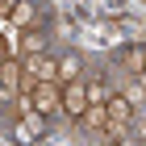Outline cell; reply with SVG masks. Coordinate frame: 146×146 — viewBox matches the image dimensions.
I'll return each mask as SVG.
<instances>
[{"mask_svg":"<svg viewBox=\"0 0 146 146\" xmlns=\"http://www.w3.org/2000/svg\"><path fill=\"white\" fill-rule=\"evenodd\" d=\"M100 134L109 138V142H117V138H125V134H129V125H125V121H113V117H109V121H104V129H100Z\"/></svg>","mask_w":146,"mask_h":146,"instance_id":"obj_12","label":"cell"},{"mask_svg":"<svg viewBox=\"0 0 146 146\" xmlns=\"http://www.w3.org/2000/svg\"><path fill=\"white\" fill-rule=\"evenodd\" d=\"M13 134H17V142H21V146H34V142H42V138H46V117H42L38 109H25Z\"/></svg>","mask_w":146,"mask_h":146,"instance_id":"obj_2","label":"cell"},{"mask_svg":"<svg viewBox=\"0 0 146 146\" xmlns=\"http://www.w3.org/2000/svg\"><path fill=\"white\" fill-rule=\"evenodd\" d=\"M21 67L29 71L38 84H58V58H50V54H34V58H25Z\"/></svg>","mask_w":146,"mask_h":146,"instance_id":"obj_4","label":"cell"},{"mask_svg":"<svg viewBox=\"0 0 146 146\" xmlns=\"http://www.w3.org/2000/svg\"><path fill=\"white\" fill-rule=\"evenodd\" d=\"M104 121H109L104 104H88V109H84V117H79V125H84V129H104Z\"/></svg>","mask_w":146,"mask_h":146,"instance_id":"obj_9","label":"cell"},{"mask_svg":"<svg viewBox=\"0 0 146 146\" xmlns=\"http://www.w3.org/2000/svg\"><path fill=\"white\" fill-rule=\"evenodd\" d=\"M71 79H79V58L75 54L58 58V84H71Z\"/></svg>","mask_w":146,"mask_h":146,"instance_id":"obj_11","label":"cell"},{"mask_svg":"<svg viewBox=\"0 0 146 146\" xmlns=\"http://www.w3.org/2000/svg\"><path fill=\"white\" fill-rule=\"evenodd\" d=\"M138 79H142V88H146V63H142V71H138Z\"/></svg>","mask_w":146,"mask_h":146,"instance_id":"obj_16","label":"cell"},{"mask_svg":"<svg viewBox=\"0 0 146 146\" xmlns=\"http://www.w3.org/2000/svg\"><path fill=\"white\" fill-rule=\"evenodd\" d=\"M88 104H104V84H88Z\"/></svg>","mask_w":146,"mask_h":146,"instance_id":"obj_13","label":"cell"},{"mask_svg":"<svg viewBox=\"0 0 146 146\" xmlns=\"http://www.w3.org/2000/svg\"><path fill=\"white\" fill-rule=\"evenodd\" d=\"M121 63H125V71H129V75H138V71H142V63H146V46H125V50H121Z\"/></svg>","mask_w":146,"mask_h":146,"instance_id":"obj_10","label":"cell"},{"mask_svg":"<svg viewBox=\"0 0 146 146\" xmlns=\"http://www.w3.org/2000/svg\"><path fill=\"white\" fill-rule=\"evenodd\" d=\"M13 9H17V0H0V17H9Z\"/></svg>","mask_w":146,"mask_h":146,"instance_id":"obj_15","label":"cell"},{"mask_svg":"<svg viewBox=\"0 0 146 146\" xmlns=\"http://www.w3.org/2000/svg\"><path fill=\"white\" fill-rule=\"evenodd\" d=\"M104 113H109L113 121L129 125V96H104Z\"/></svg>","mask_w":146,"mask_h":146,"instance_id":"obj_8","label":"cell"},{"mask_svg":"<svg viewBox=\"0 0 146 146\" xmlns=\"http://www.w3.org/2000/svg\"><path fill=\"white\" fill-rule=\"evenodd\" d=\"M21 54H25V58L46 54V34H42V29H34V25H29V29L21 34Z\"/></svg>","mask_w":146,"mask_h":146,"instance_id":"obj_6","label":"cell"},{"mask_svg":"<svg viewBox=\"0 0 146 146\" xmlns=\"http://www.w3.org/2000/svg\"><path fill=\"white\" fill-rule=\"evenodd\" d=\"M113 146H142V138H134V134H125V138H117Z\"/></svg>","mask_w":146,"mask_h":146,"instance_id":"obj_14","label":"cell"},{"mask_svg":"<svg viewBox=\"0 0 146 146\" xmlns=\"http://www.w3.org/2000/svg\"><path fill=\"white\" fill-rule=\"evenodd\" d=\"M84 109H88V84L84 79H71L67 88H63V113H67L71 121H79Z\"/></svg>","mask_w":146,"mask_h":146,"instance_id":"obj_3","label":"cell"},{"mask_svg":"<svg viewBox=\"0 0 146 146\" xmlns=\"http://www.w3.org/2000/svg\"><path fill=\"white\" fill-rule=\"evenodd\" d=\"M29 109H38L42 117L63 113V88H58V84H38L34 96H29Z\"/></svg>","mask_w":146,"mask_h":146,"instance_id":"obj_1","label":"cell"},{"mask_svg":"<svg viewBox=\"0 0 146 146\" xmlns=\"http://www.w3.org/2000/svg\"><path fill=\"white\" fill-rule=\"evenodd\" d=\"M0 92L4 96H21V63L17 58H0Z\"/></svg>","mask_w":146,"mask_h":146,"instance_id":"obj_5","label":"cell"},{"mask_svg":"<svg viewBox=\"0 0 146 146\" xmlns=\"http://www.w3.org/2000/svg\"><path fill=\"white\" fill-rule=\"evenodd\" d=\"M34 17H38L34 0H17V9L9 13V21H13V25H21V29H29V25H34Z\"/></svg>","mask_w":146,"mask_h":146,"instance_id":"obj_7","label":"cell"}]
</instances>
